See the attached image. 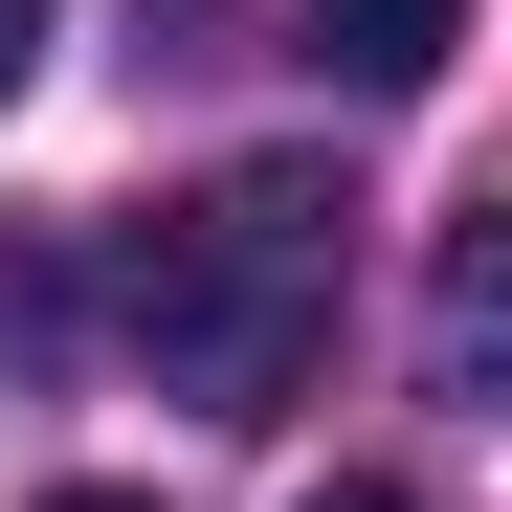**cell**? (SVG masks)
<instances>
[{
  "mask_svg": "<svg viewBox=\"0 0 512 512\" xmlns=\"http://www.w3.org/2000/svg\"><path fill=\"white\" fill-rule=\"evenodd\" d=\"M23 67H45V0H0V90H23Z\"/></svg>",
  "mask_w": 512,
  "mask_h": 512,
  "instance_id": "cell-3",
  "label": "cell"
},
{
  "mask_svg": "<svg viewBox=\"0 0 512 512\" xmlns=\"http://www.w3.org/2000/svg\"><path fill=\"white\" fill-rule=\"evenodd\" d=\"M446 45H468V0H312L334 90H446Z\"/></svg>",
  "mask_w": 512,
  "mask_h": 512,
  "instance_id": "cell-2",
  "label": "cell"
},
{
  "mask_svg": "<svg viewBox=\"0 0 512 512\" xmlns=\"http://www.w3.org/2000/svg\"><path fill=\"white\" fill-rule=\"evenodd\" d=\"M312 512H423V490H379V468H334V490H312Z\"/></svg>",
  "mask_w": 512,
  "mask_h": 512,
  "instance_id": "cell-4",
  "label": "cell"
},
{
  "mask_svg": "<svg viewBox=\"0 0 512 512\" xmlns=\"http://www.w3.org/2000/svg\"><path fill=\"white\" fill-rule=\"evenodd\" d=\"M45 512H134V490H45Z\"/></svg>",
  "mask_w": 512,
  "mask_h": 512,
  "instance_id": "cell-5",
  "label": "cell"
},
{
  "mask_svg": "<svg viewBox=\"0 0 512 512\" xmlns=\"http://www.w3.org/2000/svg\"><path fill=\"white\" fill-rule=\"evenodd\" d=\"M334 223H357V201H334L312 156H245L223 201H179L134 245V357L179 379L201 423H268L312 379V334H334Z\"/></svg>",
  "mask_w": 512,
  "mask_h": 512,
  "instance_id": "cell-1",
  "label": "cell"
}]
</instances>
